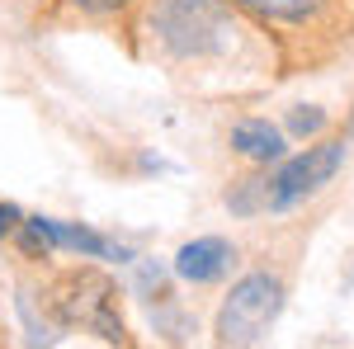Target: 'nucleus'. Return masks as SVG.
I'll list each match as a JSON object with an SVG mask.
<instances>
[{
    "instance_id": "f257e3e1",
    "label": "nucleus",
    "mask_w": 354,
    "mask_h": 349,
    "mask_svg": "<svg viewBox=\"0 0 354 349\" xmlns=\"http://www.w3.org/2000/svg\"><path fill=\"white\" fill-rule=\"evenodd\" d=\"M123 19L133 33V53L165 71L222 76L227 66L236 71H255L265 62L274 66L260 28L236 15L227 0H137Z\"/></svg>"
},
{
    "instance_id": "20e7f679",
    "label": "nucleus",
    "mask_w": 354,
    "mask_h": 349,
    "mask_svg": "<svg viewBox=\"0 0 354 349\" xmlns=\"http://www.w3.org/2000/svg\"><path fill=\"white\" fill-rule=\"evenodd\" d=\"M279 307H283V283L274 274L260 269V274L236 279L227 302H222V312H218V330H213L218 335V349H250L270 330Z\"/></svg>"
},
{
    "instance_id": "f8f14e48",
    "label": "nucleus",
    "mask_w": 354,
    "mask_h": 349,
    "mask_svg": "<svg viewBox=\"0 0 354 349\" xmlns=\"http://www.w3.org/2000/svg\"><path fill=\"white\" fill-rule=\"evenodd\" d=\"M19 222H24V213H19L15 203H0V241H5V236H15V232H19Z\"/></svg>"
},
{
    "instance_id": "6e6552de",
    "label": "nucleus",
    "mask_w": 354,
    "mask_h": 349,
    "mask_svg": "<svg viewBox=\"0 0 354 349\" xmlns=\"http://www.w3.org/2000/svg\"><path fill=\"white\" fill-rule=\"evenodd\" d=\"M232 147L255 165H274L288 156V137H283V128H274L270 118H241L232 128Z\"/></svg>"
},
{
    "instance_id": "9b49d317",
    "label": "nucleus",
    "mask_w": 354,
    "mask_h": 349,
    "mask_svg": "<svg viewBox=\"0 0 354 349\" xmlns=\"http://www.w3.org/2000/svg\"><path fill=\"white\" fill-rule=\"evenodd\" d=\"M142 293L165 297V279H161V269H156V260H142Z\"/></svg>"
},
{
    "instance_id": "0eeeda50",
    "label": "nucleus",
    "mask_w": 354,
    "mask_h": 349,
    "mask_svg": "<svg viewBox=\"0 0 354 349\" xmlns=\"http://www.w3.org/2000/svg\"><path fill=\"white\" fill-rule=\"evenodd\" d=\"M232 260H236L232 241H222V236H198V241H189L175 255V274H180L185 283H213V279H222V274L232 269Z\"/></svg>"
},
{
    "instance_id": "423d86ee",
    "label": "nucleus",
    "mask_w": 354,
    "mask_h": 349,
    "mask_svg": "<svg viewBox=\"0 0 354 349\" xmlns=\"http://www.w3.org/2000/svg\"><path fill=\"white\" fill-rule=\"evenodd\" d=\"M24 227L48 245V250H76V255H85V260H133V250H128V245L109 241V236H100V232H90V227H76V222L24 217Z\"/></svg>"
},
{
    "instance_id": "7ed1b4c3",
    "label": "nucleus",
    "mask_w": 354,
    "mask_h": 349,
    "mask_svg": "<svg viewBox=\"0 0 354 349\" xmlns=\"http://www.w3.org/2000/svg\"><path fill=\"white\" fill-rule=\"evenodd\" d=\"M345 151H350L345 137H322V142H312V147L298 151V156H283V161H274V165H260V175H265V213H283V208H293V203H302V198L322 194V189L340 175Z\"/></svg>"
},
{
    "instance_id": "9d476101",
    "label": "nucleus",
    "mask_w": 354,
    "mask_h": 349,
    "mask_svg": "<svg viewBox=\"0 0 354 349\" xmlns=\"http://www.w3.org/2000/svg\"><path fill=\"white\" fill-rule=\"evenodd\" d=\"M322 128H326V109H317V104H298V109H288L283 137H298V142H307V137H317Z\"/></svg>"
},
{
    "instance_id": "39448f33",
    "label": "nucleus",
    "mask_w": 354,
    "mask_h": 349,
    "mask_svg": "<svg viewBox=\"0 0 354 349\" xmlns=\"http://www.w3.org/2000/svg\"><path fill=\"white\" fill-rule=\"evenodd\" d=\"M66 321H81L90 330H100L109 345L123 340V317L113 312V283L95 269H81L71 279H62V297H57Z\"/></svg>"
},
{
    "instance_id": "f03ea898",
    "label": "nucleus",
    "mask_w": 354,
    "mask_h": 349,
    "mask_svg": "<svg viewBox=\"0 0 354 349\" xmlns=\"http://www.w3.org/2000/svg\"><path fill=\"white\" fill-rule=\"evenodd\" d=\"M270 43L279 76L322 71L354 43V0H227Z\"/></svg>"
},
{
    "instance_id": "1a4fd4ad",
    "label": "nucleus",
    "mask_w": 354,
    "mask_h": 349,
    "mask_svg": "<svg viewBox=\"0 0 354 349\" xmlns=\"http://www.w3.org/2000/svg\"><path fill=\"white\" fill-rule=\"evenodd\" d=\"M137 0H62V10L71 19H85V24H104V19H123Z\"/></svg>"
}]
</instances>
